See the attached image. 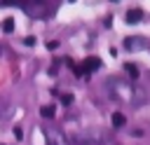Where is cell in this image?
Wrapping results in <instances>:
<instances>
[{"label": "cell", "mask_w": 150, "mask_h": 145, "mask_svg": "<svg viewBox=\"0 0 150 145\" xmlns=\"http://www.w3.org/2000/svg\"><path fill=\"white\" fill-rule=\"evenodd\" d=\"M127 124V117L122 112H112V126H124Z\"/></svg>", "instance_id": "52a82bcc"}, {"label": "cell", "mask_w": 150, "mask_h": 145, "mask_svg": "<svg viewBox=\"0 0 150 145\" xmlns=\"http://www.w3.org/2000/svg\"><path fill=\"white\" fill-rule=\"evenodd\" d=\"M47 145H66V143H63V136L61 133H56V136L54 133H47Z\"/></svg>", "instance_id": "277c9868"}, {"label": "cell", "mask_w": 150, "mask_h": 145, "mask_svg": "<svg viewBox=\"0 0 150 145\" xmlns=\"http://www.w3.org/2000/svg\"><path fill=\"white\" fill-rule=\"evenodd\" d=\"M5 5H19V0H2Z\"/></svg>", "instance_id": "7c38bea8"}, {"label": "cell", "mask_w": 150, "mask_h": 145, "mask_svg": "<svg viewBox=\"0 0 150 145\" xmlns=\"http://www.w3.org/2000/svg\"><path fill=\"white\" fill-rule=\"evenodd\" d=\"M14 138H16V140H21V138H23V131H21V126H14Z\"/></svg>", "instance_id": "30bf717a"}, {"label": "cell", "mask_w": 150, "mask_h": 145, "mask_svg": "<svg viewBox=\"0 0 150 145\" xmlns=\"http://www.w3.org/2000/svg\"><path fill=\"white\" fill-rule=\"evenodd\" d=\"M2 30H5V33H12V30H14V19H5Z\"/></svg>", "instance_id": "ba28073f"}, {"label": "cell", "mask_w": 150, "mask_h": 145, "mask_svg": "<svg viewBox=\"0 0 150 145\" xmlns=\"http://www.w3.org/2000/svg\"><path fill=\"white\" fill-rule=\"evenodd\" d=\"M94 140H98L96 131H80V133H70V143L73 145H91Z\"/></svg>", "instance_id": "7a4b0ae2"}, {"label": "cell", "mask_w": 150, "mask_h": 145, "mask_svg": "<svg viewBox=\"0 0 150 145\" xmlns=\"http://www.w3.org/2000/svg\"><path fill=\"white\" fill-rule=\"evenodd\" d=\"M56 47H59V42H56V40H49V42H47V49H49V51H54Z\"/></svg>", "instance_id": "8fae6325"}, {"label": "cell", "mask_w": 150, "mask_h": 145, "mask_svg": "<svg viewBox=\"0 0 150 145\" xmlns=\"http://www.w3.org/2000/svg\"><path fill=\"white\" fill-rule=\"evenodd\" d=\"M70 2H75V0H70Z\"/></svg>", "instance_id": "4fadbf2b"}, {"label": "cell", "mask_w": 150, "mask_h": 145, "mask_svg": "<svg viewBox=\"0 0 150 145\" xmlns=\"http://www.w3.org/2000/svg\"><path fill=\"white\" fill-rule=\"evenodd\" d=\"M141 16H143L141 9H129V12H127V21H129V23H138Z\"/></svg>", "instance_id": "3957f363"}, {"label": "cell", "mask_w": 150, "mask_h": 145, "mask_svg": "<svg viewBox=\"0 0 150 145\" xmlns=\"http://www.w3.org/2000/svg\"><path fill=\"white\" fill-rule=\"evenodd\" d=\"M61 103H63V105H70V103H73V94H63V96H61Z\"/></svg>", "instance_id": "9c48e42d"}, {"label": "cell", "mask_w": 150, "mask_h": 145, "mask_svg": "<svg viewBox=\"0 0 150 145\" xmlns=\"http://www.w3.org/2000/svg\"><path fill=\"white\" fill-rule=\"evenodd\" d=\"M54 112H56V108H54V105H42V110H40V115H42L45 119H52V117H54Z\"/></svg>", "instance_id": "8992f818"}, {"label": "cell", "mask_w": 150, "mask_h": 145, "mask_svg": "<svg viewBox=\"0 0 150 145\" xmlns=\"http://www.w3.org/2000/svg\"><path fill=\"white\" fill-rule=\"evenodd\" d=\"M124 72H127V75H131V77H138V65L129 61V63H124Z\"/></svg>", "instance_id": "5b68a950"}, {"label": "cell", "mask_w": 150, "mask_h": 145, "mask_svg": "<svg viewBox=\"0 0 150 145\" xmlns=\"http://www.w3.org/2000/svg\"><path fill=\"white\" fill-rule=\"evenodd\" d=\"M98 65H101V58H96V56H87V58H84V61H82L80 65L70 63L73 72H75V75H80V77H82V75H87V72H94V70H96Z\"/></svg>", "instance_id": "6da1fadb"}]
</instances>
